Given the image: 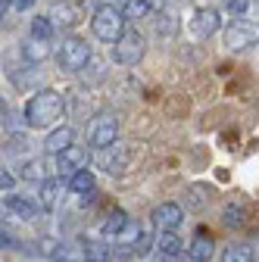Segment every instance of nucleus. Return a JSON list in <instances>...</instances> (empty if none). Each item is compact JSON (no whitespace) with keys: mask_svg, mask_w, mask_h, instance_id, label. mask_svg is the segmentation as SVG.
<instances>
[{"mask_svg":"<svg viewBox=\"0 0 259 262\" xmlns=\"http://www.w3.org/2000/svg\"><path fill=\"white\" fill-rule=\"evenodd\" d=\"M62 116V97L56 91H38L25 103V125L31 128H47Z\"/></svg>","mask_w":259,"mask_h":262,"instance_id":"f257e3e1","label":"nucleus"},{"mask_svg":"<svg viewBox=\"0 0 259 262\" xmlns=\"http://www.w3.org/2000/svg\"><path fill=\"white\" fill-rule=\"evenodd\" d=\"M91 31H94L97 41L116 44L125 35V16H122V10H116L113 4H100V7L94 10V16H91Z\"/></svg>","mask_w":259,"mask_h":262,"instance_id":"f03ea898","label":"nucleus"},{"mask_svg":"<svg viewBox=\"0 0 259 262\" xmlns=\"http://www.w3.org/2000/svg\"><path fill=\"white\" fill-rule=\"evenodd\" d=\"M147 53V41L141 31L135 28H125V35L113 44V62L116 66H125V69H132V66H138Z\"/></svg>","mask_w":259,"mask_h":262,"instance_id":"7ed1b4c3","label":"nucleus"},{"mask_svg":"<svg viewBox=\"0 0 259 262\" xmlns=\"http://www.w3.org/2000/svg\"><path fill=\"white\" fill-rule=\"evenodd\" d=\"M116 141H119V119L110 113L94 116L88 125V147L91 150H110V147H116Z\"/></svg>","mask_w":259,"mask_h":262,"instance_id":"20e7f679","label":"nucleus"},{"mask_svg":"<svg viewBox=\"0 0 259 262\" xmlns=\"http://www.w3.org/2000/svg\"><path fill=\"white\" fill-rule=\"evenodd\" d=\"M259 44V25L250 22V19H234L228 28H225V47L234 50V53H244L250 47Z\"/></svg>","mask_w":259,"mask_h":262,"instance_id":"39448f33","label":"nucleus"},{"mask_svg":"<svg viewBox=\"0 0 259 262\" xmlns=\"http://www.w3.org/2000/svg\"><path fill=\"white\" fill-rule=\"evenodd\" d=\"M56 62H59L66 72L84 69V66L91 62V47H88V41H81V38H66V41L59 44V50H56Z\"/></svg>","mask_w":259,"mask_h":262,"instance_id":"423d86ee","label":"nucleus"},{"mask_svg":"<svg viewBox=\"0 0 259 262\" xmlns=\"http://www.w3.org/2000/svg\"><path fill=\"white\" fill-rule=\"evenodd\" d=\"M187 28H190V35H193V38L206 41V38H212L215 31L222 28V13H219L215 7H200V10H193Z\"/></svg>","mask_w":259,"mask_h":262,"instance_id":"0eeeda50","label":"nucleus"},{"mask_svg":"<svg viewBox=\"0 0 259 262\" xmlns=\"http://www.w3.org/2000/svg\"><path fill=\"white\" fill-rule=\"evenodd\" d=\"M184 222V209L178 203H159L153 209V225L159 231H175V228Z\"/></svg>","mask_w":259,"mask_h":262,"instance_id":"6e6552de","label":"nucleus"},{"mask_svg":"<svg viewBox=\"0 0 259 262\" xmlns=\"http://www.w3.org/2000/svg\"><path fill=\"white\" fill-rule=\"evenodd\" d=\"M78 169H88V150H81V147H69V150H62V153H56V172L59 175H72V172H78Z\"/></svg>","mask_w":259,"mask_h":262,"instance_id":"1a4fd4ad","label":"nucleus"},{"mask_svg":"<svg viewBox=\"0 0 259 262\" xmlns=\"http://www.w3.org/2000/svg\"><path fill=\"white\" fill-rule=\"evenodd\" d=\"M4 209L28 222V219H35V215L41 212V203L28 200V196H22V193H10V196H7V203H4Z\"/></svg>","mask_w":259,"mask_h":262,"instance_id":"9d476101","label":"nucleus"},{"mask_svg":"<svg viewBox=\"0 0 259 262\" xmlns=\"http://www.w3.org/2000/svg\"><path fill=\"white\" fill-rule=\"evenodd\" d=\"M72 144H75V131H72L69 125H62V128H56V131H50V135H47L44 150H47L50 156H56V153H62V150H69Z\"/></svg>","mask_w":259,"mask_h":262,"instance_id":"9b49d317","label":"nucleus"},{"mask_svg":"<svg viewBox=\"0 0 259 262\" xmlns=\"http://www.w3.org/2000/svg\"><path fill=\"white\" fill-rule=\"evenodd\" d=\"M156 250H159V259H163V262H172V259L181 256V237L175 231H159Z\"/></svg>","mask_w":259,"mask_h":262,"instance_id":"f8f14e48","label":"nucleus"},{"mask_svg":"<svg viewBox=\"0 0 259 262\" xmlns=\"http://www.w3.org/2000/svg\"><path fill=\"white\" fill-rule=\"evenodd\" d=\"M212 253H215V244H212V237H209L206 231H197V234H193L190 250H187V256H190L193 262H209Z\"/></svg>","mask_w":259,"mask_h":262,"instance_id":"ddd939ff","label":"nucleus"},{"mask_svg":"<svg viewBox=\"0 0 259 262\" xmlns=\"http://www.w3.org/2000/svg\"><path fill=\"white\" fill-rule=\"evenodd\" d=\"M69 190L72 193H78V196H91L94 193V187H97V178H94V172L91 169H78V172H72L69 175Z\"/></svg>","mask_w":259,"mask_h":262,"instance_id":"4468645a","label":"nucleus"},{"mask_svg":"<svg viewBox=\"0 0 259 262\" xmlns=\"http://www.w3.org/2000/svg\"><path fill=\"white\" fill-rule=\"evenodd\" d=\"M47 56H50V41L31 38V41H25V44H22V59H25L28 66H38V62H44Z\"/></svg>","mask_w":259,"mask_h":262,"instance_id":"2eb2a0df","label":"nucleus"},{"mask_svg":"<svg viewBox=\"0 0 259 262\" xmlns=\"http://www.w3.org/2000/svg\"><path fill=\"white\" fill-rule=\"evenodd\" d=\"M128 222H132V219H128L122 209H113V212L103 219V225H100V234H103L106 241H116V237H119V231H122Z\"/></svg>","mask_w":259,"mask_h":262,"instance_id":"dca6fc26","label":"nucleus"},{"mask_svg":"<svg viewBox=\"0 0 259 262\" xmlns=\"http://www.w3.org/2000/svg\"><path fill=\"white\" fill-rule=\"evenodd\" d=\"M56 200H59V178H44L38 184V203H41V209H53Z\"/></svg>","mask_w":259,"mask_h":262,"instance_id":"f3484780","label":"nucleus"},{"mask_svg":"<svg viewBox=\"0 0 259 262\" xmlns=\"http://www.w3.org/2000/svg\"><path fill=\"white\" fill-rule=\"evenodd\" d=\"M47 16H50V22L59 25V28H72V25L78 22V13H75V7H69V4H56Z\"/></svg>","mask_w":259,"mask_h":262,"instance_id":"a211bd4d","label":"nucleus"},{"mask_svg":"<svg viewBox=\"0 0 259 262\" xmlns=\"http://www.w3.org/2000/svg\"><path fill=\"white\" fill-rule=\"evenodd\" d=\"M110 259H113L110 241H88L84 244V262H110Z\"/></svg>","mask_w":259,"mask_h":262,"instance_id":"6ab92c4d","label":"nucleus"},{"mask_svg":"<svg viewBox=\"0 0 259 262\" xmlns=\"http://www.w3.org/2000/svg\"><path fill=\"white\" fill-rule=\"evenodd\" d=\"M222 262H253V247L247 244H228L222 253Z\"/></svg>","mask_w":259,"mask_h":262,"instance_id":"aec40b11","label":"nucleus"},{"mask_svg":"<svg viewBox=\"0 0 259 262\" xmlns=\"http://www.w3.org/2000/svg\"><path fill=\"white\" fill-rule=\"evenodd\" d=\"M56 25L50 22V16H35L31 19V38H41V41H50L53 38Z\"/></svg>","mask_w":259,"mask_h":262,"instance_id":"412c9836","label":"nucleus"},{"mask_svg":"<svg viewBox=\"0 0 259 262\" xmlns=\"http://www.w3.org/2000/svg\"><path fill=\"white\" fill-rule=\"evenodd\" d=\"M125 162H128V150H116V153H106L103 169L113 172V175H119V172H125Z\"/></svg>","mask_w":259,"mask_h":262,"instance_id":"4be33fe9","label":"nucleus"},{"mask_svg":"<svg viewBox=\"0 0 259 262\" xmlns=\"http://www.w3.org/2000/svg\"><path fill=\"white\" fill-rule=\"evenodd\" d=\"M147 13H150V4H147V0H125V10H122L125 19H144Z\"/></svg>","mask_w":259,"mask_h":262,"instance_id":"5701e85b","label":"nucleus"},{"mask_svg":"<svg viewBox=\"0 0 259 262\" xmlns=\"http://www.w3.org/2000/svg\"><path fill=\"white\" fill-rule=\"evenodd\" d=\"M244 219H247V209L241 206V203H231V206H225V215H222V222L225 225H244Z\"/></svg>","mask_w":259,"mask_h":262,"instance_id":"b1692460","label":"nucleus"},{"mask_svg":"<svg viewBox=\"0 0 259 262\" xmlns=\"http://www.w3.org/2000/svg\"><path fill=\"white\" fill-rule=\"evenodd\" d=\"M206 200H209V190H206L203 184H197V187L187 190V209H200Z\"/></svg>","mask_w":259,"mask_h":262,"instance_id":"393cba45","label":"nucleus"},{"mask_svg":"<svg viewBox=\"0 0 259 262\" xmlns=\"http://www.w3.org/2000/svg\"><path fill=\"white\" fill-rule=\"evenodd\" d=\"M153 241H156V237H153L150 231H141V234H138V244H132V253H135V256H147L150 247H153Z\"/></svg>","mask_w":259,"mask_h":262,"instance_id":"a878e982","label":"nucleus"},{"mask_svg":"<svg viewBox=\"0 0 259 262\" xmlns=\"http://www.w3.org/2000/svg\"><path fill=\"white\" fill-rule=\"evenodd\" d=\"M19 175H22V178H28V181H44V169H41V162H25Z\"/></svg>","mask_w":259,"mask_h":262,"instance_id":"bb28decb","label":"nucleus"},{"mask_svg":"<svg viewBox=\"0 0 259 262\" xmlns=\"http://www.w3.org/2000/svg\"><path fill=\"white\" fill-rule=\"evenodd\" d=\"M250 7H253V0H225V10L231 16H247Z\"/></svg>","mask_w":259,"mask_h":262,"instance_id":"cd10ccee","label":"nucleus"},{"mask_svg":"<svg viewBox=\"0 0 259 262\" xmlns=\"http://www.w3.org/2000/svg\"><path fill=\"white\" fill-rule=\"evenodd\" d=\"M156 31H159V35H172V31H175V19L169 16V13H163V25H156Z\"/></svg>","mask_w":259,"mask_h":262,"instance_id":"c85d7f7f","label":"nucleus"},{"mask_svg":"<svg viewBox=\"0 0 259 262\" xmlns=\"http://www.w3.org/2000/svg\"><path fill=\"white\" fill-rule=\"evenodd\" d=\"M13 184H16L13 172H0V190H13Z\"/></svg>","mask_w":259,"mask_h":262,"instance_id":"c756f323","label":"nucleus"},{"mask_svg":"<svg viewBox=\"0 0 259 262\" xmlns=\"http://www.w3.org/2000/svg\"><path fill=\"white\" fill-rule=\"evenodd\" d=\"M13 7H16V0H0V19H7Z\"/></svg>","mask_w":259,"mask_h":262,"instance_id":"7c9ffc66","label":"nucleus"},{"mask_svg":"<svg viewBox=\"0 0 259 262\" xmlns=\"http://www.w3.org/2000/svg\"><path fill=\"white\" fill-rule=\"evenodd\" d=\"M7 247H13V237L4 231V228H0V250H7Z\"/></svg>","mask_w":259,"mask_h":262,"instance_id":"2f4dec72","label":"nucleus"},{"mask_svg":"<svg viewBox=\"0 0 259 262\" xmlns=\"http://www.w3.org/2000/svg\"><path fill=\"white\" fill-rule=\"evenodd\" d=\"M147 4H150V13H159L166 7V0H147Z\"/></svg>","mask_w":259,"mask_h":262,"instance_id":"473e14b6","label":"nucleus"},{"mask_svg":"<svg viewBox=\"0 0 259 262\" xmlns=\"http://www.w3.org/2000/svg\"><path fill=\"white\" fill-rule=\"evenodd\" d=\"M16 7L19 10H28V7H35V0H16Z\"/></svg>","mask_w":259,"mask_h":262,"instance_id":"72a5a7b5","label":"nucleus"},{"mask_svg":"<svg viewBox=\"0 0 259 262\" xmlns=\"http://www.w3.org/2000/svg\"><path fill=\"white\" fill-rule=\"evenodd\" d=\"M253 7H259V0H253Z\"/></svg>","mask_w":259,"mask_h":262,"instance_id":"f704fd0d","label":"nucleus"}]
</instances>
